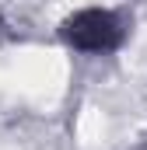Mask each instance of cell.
Returning <instances> with one entry per match:
<instances>
[{"label": "cell", "instance_id": "obj_1", "mask_svg": "<svg viewBox=\"0 0 147 150\" xmlns=\"http://www.w3.org/2000/svg\"><path fill=\"white\" fill-rule=\"evenodd\" d=\"M67 38H70L77 49H88V52H98V49H109L119 38V25L116 18L105 11H81L67 25Z\"/></svg>", "mask_w": 147, "mask_h": 150}]
</instances>
